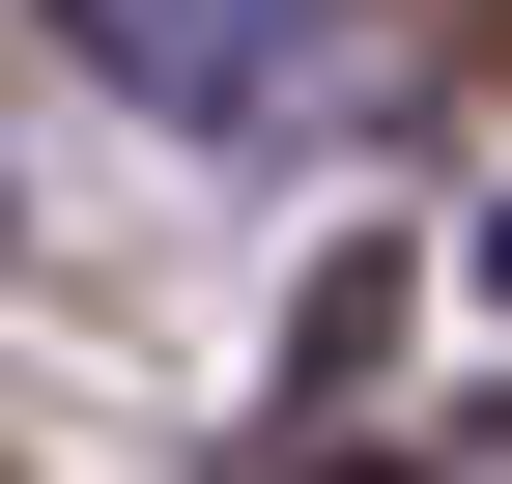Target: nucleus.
<instances>
[{"label":"nucleus","mask_w":512,"mask_h":484,"mask_svg":"<svg viewBox=\"0 0 512 484\" xmlns=\"http://www.w3.org/2000/svg\"><path fill=\"white\" fill-rule=\"evenodd\" d=\"M57 29H86L171 143H285V114L342 86V0H57Z\"/></svg>","instance_id":"nucleus-1"},{"label":"nucleus","mask_w":512,"mask_h":484,"mask_svg":"<svg viewBox=\"0 0 512 484\" xmlns=\"http://www.w3.org/2000/svg\"><path fill=\"white\" fill-rule=\"evenodd\" d=\"M456 314H484V342H512V200H484V228H456Z\"/></svg>","instance_id":"nucleus-2"}]
</instances>
